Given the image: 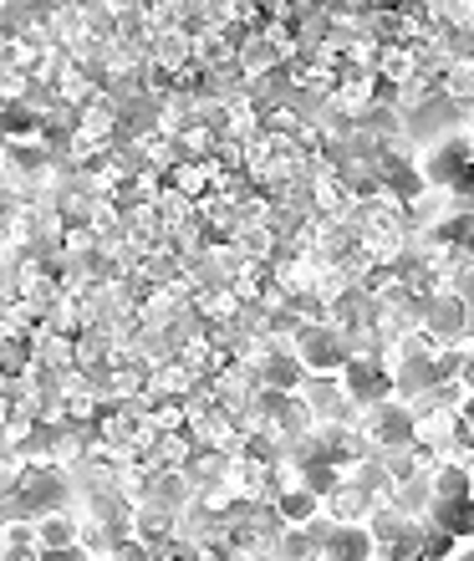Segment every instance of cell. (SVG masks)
<instances>
[{
  "label": "cell",
  "mask_w": 474,
  "mask_h": 561,
  "mask_svg": "<svg viewBox=\"0 0 474 561\" xmlns=\"http://www.w3.org/2000/svg\"><path fill=\"white\" fill-rule=\"evenodd\" d=\"M291 353L301 357L307 373H342V363L352 357V337L332 317H307L291 337Z\"/></svg>",
  "instance_id": "obj_1"
},
{
  "label": "cell",
  "mask_w": 474,
  "mask_h": 561,
  "mask_svg": "<svg viewBox=\"0 0 474 561\" xmlns=\"http://www.w3.org/2000/svg\"><path fill=\"white\" fill-rule=\"evenodd\" d=\"M470 159H474V128L464 118H460V128L439 134L429 148H418V169H424V179H429L433 190H454Z\"/></svg>",
  "instance_id": "obj_2"
},
{
  "label": "cell",
  "mask_w": 474,
  "mask_h": 561,
  "mask_svg": "<svg viewBox=\"0 0 474 561\" xmlns=\"http://www.w3.org/2000/svg\"><path fill=\"white\" fill-rule=\"evenodd\" d=\"M464 327H470V301L460 296V286L454 280L433 286L424 296V332L439 342H454V337H464Z\"/></svg>",
  "instance_id": "obj_3"
},
{
  "label": "cell",
  "mask_w": 474,
  "mask_h": 561,
  "mask_svg": "<svg viewBox=\"0 0 474 561\" xmlns=\"http://www.w3.org/2000/svg\"><path fill=\"white\" fill-rule=\"evenodd\" d=\"M301 399H307V409H312L316 419H347V424H352V414H357V403H352V393H347V383H342V373H307Z\"/></svg>",
  "instance_id": "obj_4"
},
{
  "label": "cell",
  "mask_w": 474,
  "mask_h": 561,
  "mask_svg": "<svg viewBox=\"0 0 474 561\" xmlns=\"http://www.w3.org/2000/svg\"><path fill=\"white\" fill-rule=\"evenodd\" d=\"M372 505H378V495L362 480H342V485H332L322 495V520H332V526H362L372 516Z\"/></svg>",
  "instance_id": "obj_5"
},
{
  "label": "cell",
  "mask_w": 474,
  "mask_h": 561,
  "mask_svg": "<svg viewBox=\"0 0 474 561\" xmlns=\"http://www.w3.org/2000/svg\"><path fill=\"white\" fill-rule=\"evenodd\" d=\"M322 561H372V531L362 526H332L322 531Z\"/></svg>",
  "instance_id": "obj_6"
},
{
  "label": "cell",
  "mask_w": 474,
  "mask_h": 561,
  "mask_svg": "<svg viewBox=\"0 0 474 561\" xmlns=\"http://www.w3.org/2000/svg\"><path fill=\"white\" fill-rule=\"evenodd\" d=\"M424 520L433 526H444L449 536H460V541H474V490L470 495H433Z\"/></svg>",
  "instance_id": "obj_7"
},
{
  "label": "cell",
  "mask_w": 474,
  "mask_h": 561,
  "mask_svg": "<svg viewBox=\"0 0 474 561\" xmlns=\"http://www.w3.org/2000/svg\"><path fill=\"white\" fill-rule=\"evenodd\" d=\"M199 495V485H194V474L184 470V465H163V470H153V485H149V501L169 505V511H184V505Z\"/></svg>",
  "instance_id": "obj_8"
},
{
  "label": "cell",
  "mask_w": 474,
  "mask_h": 561,
  "mask_svg": "<svg viewBox=\"0 0 474 561\" xmlns=\"http://www.w3.org/2000/svg\"><path fill=\"white\" fill-rule=\"evenodd\" d=\"M276 511H281L286 526H316V520H322V495L301 480V485L276 490Z\"/></svg>",
  "instance_id": "obj_9"
},
{
  "label": "cell",
  "mask_w": 474,
  "mask_h": 561,
  "mask_svg": "<svg viewBox=\"0 0 474 561\" xmlns=\"http://www.w3.org/2000/svg\"><path fill=\"white\" fill-rule=\"evenodd\" d=\"M0 561H42L36 516H21V520H5V526H0Z\"/></svg>",
  "instance_id": "obj_10"
},
{
  "label": "cell",
  "mask_w": 474,
  "mask_h": 561,
  "mask_svg": "<svg viewBox=\"0 0 474 561\" xmlns=\"http://www.w3.org/2000/svg\"><path fill=\"white\" fill-rule=\"evenodd\" d=\"M149 57L163 61L169 72L189 67V61H194V36H189V26H159V31H153V42H149Z\"/></svg>",
  "instance_id": "obj_11"
},
{
  "label": "cell",
  "mask_w": 474,
  "mask_h": 561,
  "mask_svg": "<svg viewBox=\"0 0 474 561\" xmlns=\"http://www.w3.org/2000/svg\"><path fill=\"white\" fill-rule=\"evenodd\" d=\"M470 490H474V465L433 459V495H470Z\"/></svg>",
  "instance_id": "obj_12"
},
{
  "label": "cell",
  "mask_w": 474,
  "mask_h": 561,
  "mask_svg": "<svg viewBox=\"0 0 474 561\" xmlns=\"http://www.w3.org/2000/svg\"><path fill=\"white\" fill-rule=\"evenodd\" d=\"M276 557H297V561L322 557V520H316V526H286Z\"/></svg>",
  "instance_id": "obj_13"
},
{
  "label": "cell",
  "mask_w": 474,
  "mask_h": 561,
  "mask_svg": "<svg viewBox=\"0 0 474 561\" xmlns=\"http://www.w3.org/2000/svg\"><path fill=\"white\" fill-rule=\"evenodd\" d=\"M307 123H312V118H307V113H301V107L291 103V98L261 113V128H266V134H276V138H297L301 128H307Z\"/></svg>",
  "instance_id": "obj_14"
},
{
  "label": "cell",
  "mask_w": 474,
  "mask_h": 561,
  "mask_svg": "<svg viewBox=\"0 0 474 561\" xmlns=\"http://www.w3.org/2000/svg\"><path fill=\"white\" fill-rule=\"evenodd\" d=\"M460 557V536H449L444 526H424V547H418V561H449Z\"/></svg>",
  "instance_id": "obj_15"
},
{
  "label": "cell",
  "mask_w": 474,
  "mask_h": 561,
  "mask_svg": "<svg viewBox=\"0 0 474 561\" xmlns=\"http://www.w3.org/2000/svg\"><path fill=\"white\" fill-rule=\"evenodd\" d=\"M21 470H26V459L15 455V449H0V501H11V495H15Z\"/></svg>",
  "instance_id": "obj_16"
},
{
  "label": "cell",
  "mask_w": 474,
  "mask_h": 561,
  "mask_svg": "<svg viewBox=\"0 0 474 561\" xmlns=\"http://www.w3.org/2000/svg\"><path fill=\"white\" fill-rule=\"evenodd\" d=\"M460 388L474 393V337H460Z\"/></svg>",
  "instance_id": "obj_17"
},
{
  "label": "cell",
  "mask_w": 474,
  "mask_h": 561,
  "mask_svg": "<svg viewBox=\"0 0 474 561\" xmlns=\"http://www.w3.org/2000/svg\"><path fill=\"white\" fill-rule=\"evenodd\" d=\"M460 557H464V561H474V547H470V551H460Z\"/></svg>",
  "instance_id": "obj_18"
},
{
  "label": "cell",
  "mask_w": 474,
  "mask_h": 561,
  "mask_svg": "<svg viewBox=\"0 0 474 561\" xmlns=\"http://www.w3.org/2000/svg\"><path fill=\"white\" fill-rule=\"evenodd\" d=\"M470 255H474V240H470Z\"/></svg>",
  "instance_id": "obj_19"
}]
</instances>
